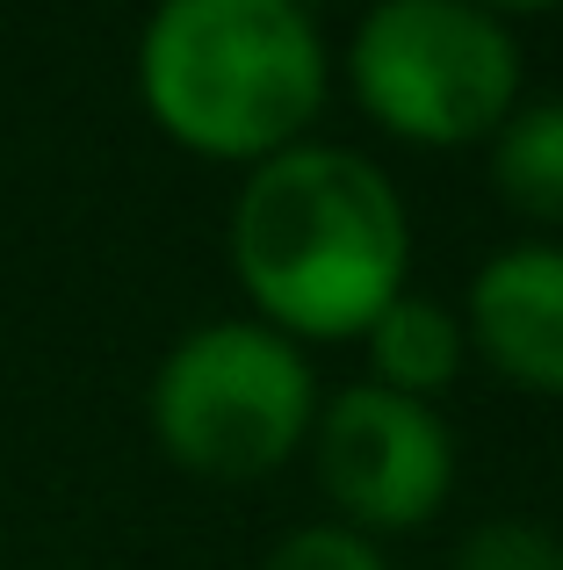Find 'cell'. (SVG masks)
<instances>
[{
    "instance_id": "cell-9",
    "label": "cell",
    "mask_w": 563,
    "mask_h": 570,
    "mask_svg": "<svg viewBox=\"0 0 563 570\" xmlns=\"http://www.w3.org/2000/svg\"><path fill=\"white\" fill-rule=\"evenodd\" d=\"M448 570H556V528H542L535 513L470 520L448 549Z\"/></svg>"
},
{
    "instance_id": "cell-5",
    "label": "cell",
    "mask_w": 563,
    "mask_h": 570,
    "mask_svg": "<svg viewBox=\"0 0 563 570\" xmlns=\"http://www.w3.org/2000/svg\"><path fill=\"white\" fill-rule=\"evenodd\" d=\"M304 455L333 520L368 542L419 534L426 520L448 513L455 484H463V441H455L448 412L376 383L333 390L318 404Z\"/></svg>"
},
{
    "instance_id": "cell-1",
    "label": "cell",
    "mask_w": 563,
    "mask_h": 570,
    "mask_svg": "<svg viewBox=\"0 0 563 570\" xmlns=\"http://www.w3.org/2000/svg\"><path fill=\"white\" fill-rule=\"evenodd\" d=\"M225 261L246 318L296 347H354L412 289V203L362 145L304 138L239 174Z\"/></svg>"
},
{
    "instance_id": "cell-7",
    "label": "cell",
    "mask_w": 563,
    "mask_h": 570,
    "mask_svg": "<svg viewBox=\"0 0 563 570\" xmlns=\"http://www.w3.org/2000/svg\"><path fill=\"white\" fill-rule=\"evenodd\" d=\"M354 347H362V368H368L362 383L397 390V397H419V404H434L441 390L470 368L463 311L441 304V296H426V289H405Z\"/></svg>"
},
{
    "instance_id": "cell-11",
    "label": "cell",
    "mask_w": 563,
    "mask_h": 570,
    "mask_svg": "<svg viewBox=\"0 0 563 570\" xmlns=\"http://www.w3.org/2000/svg\"><path fill=\"white\" fill-rule=\"evenodd\" d=\"M556 570H563V528H556Z\"/></svg>"
},
{
    "instance_id": "cell-6",
    "label": "cell",
    "mask_w": 563,
    "mask_h": 570,
    "mask_svg": "<svg viewBox=\"0 0 563 570\" xmlns=\"http://www.w3.org/2000/svg\"><path fill=\"white\" fill-rule=\"evenodd\" d=\"M470 362L527 397H563V238H513L463 282Z\"/></svg>"
},
{
    "instance_id": "cell-2",
    "label": "cell",
    "mask_w": 563,
    "mask_h": 570,
    "mask_svg": "<svg viewBox=\"0 0 563 570\" xmlns=\"http://www.w3.org/2000/svg\"><path fill=\"white\" fill-rule=\"evenodd\" d=\"M339 51L304 0H159L138 29V101L159 138L260 167L318 138Z\"/></svg>"
},
{
    "instance_id": "cell-10",
    "label": "cell",
    "mask_w": 563,
    "mask_h": 570,
    "mask_svg": "<svg viewBox=\"0 0 563 570\" xmlns=\"http://www.w3.org/2000/svg\"><path fill=\"white\" fill-rule=\"evenodd\" d=\"M260 570H391V557H383V542L339 528V520H304V528L275 534Z\"/></svg>"
},
{
    "instance_id": "cell-8",
    "label": "cell",
    "mask_w": 563,
    "mask_h": 570,
    "mask_svg": "<svg viewBox=\"0 0 563 570\" xmlns=\"http://www.w3.org/2000/svg\"><path fill=\"white\" fill-rule=\"evenodd\" d=\"M492 188L513 217L563 232V95H521V109L492 130Z\"/></svg>"
},
{
    "instance_id": "cell-4",
    "label": "cell",
    "mask_w": 563,
    "mask_h": 570,
    "mask_svg": "<svg viewBox=\"0 0 563 570\" xmlns=\"http://www.w3.org/2000/svg\"><path fill=\"white\" fill-rule=\"evenodd\" d=\"M339 72L383 138L463 153L492 145V130L521 109L527 43L521 22L484 0H376L354 14Z\"/></svg>"
},
{
    "instance_id": "cell-3",
    "label": "cell",
    "mask_w": 563,
    "mask_h": 570,
    "mask_svg": "<svg viewBox=\"0 0 563 570\" xmlns=\"http://www.w3.org/2000/svg\"><path fill=\"white\" fill-rule=\"evenodd\" d=\"M318 404L325 390L310 347L231 311L188 325L159 354L145 383V426L174 470L203 484H260L310 448Z\"/></svg>"
}]
</instances>
